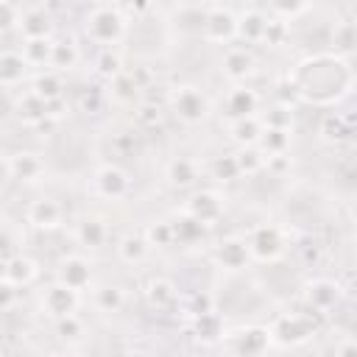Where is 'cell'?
I'll return each mask as SVG.
<instances>
[{"instance_id":"cell-5","label":"cell","mask_w":357,"mask_h":357,"mask_svg":"<svg viewBox=\"0 0 357 357\" xmlns=\"http://www.w3.org/2000/svg\"><path fill=\"white\" fill-rule=\"evenodd\" d=\"M170 109L173 114L187 123V126H198L206 120L209 114V100L206 95L198 89V86H178L173 95H170Z\"/></svg>"},{"instance_id":"cell-52","label":"cell","mask_w":357,"mask_h":357,"mask_svg":"<svg viewBox=\"0 0 357 357\" xmlns=\"http://www.w3.org/2000/svg\"><path fill=\"white\" fill-rule=\"evenodd\" d=\"M11 178V170H8V156H0V187H6V181Z\"/></svg>"},{"instance_id":"cell-20","label":"cell","mask_w":357,"mask_h":357,"mask_svg":"<svg viewBox=\"0 0 357 357\" xmlns=\"http://www.w3.org/2000/svg\"><path fill=\"white\" fill-rule=\"evenodd\" d=\"M223 73L231 78V81H245L251 73H254V56L248 47H229L223 53Z\"/></svg>"},{"instance_id":"cell-50","label":"cell","mask_w":357,"mask_h":357,"mask_svg":"<svg viewBox=\"0 0 357 357\" xmlns=\"http://www.w3.org/2000/svg\"><path fill=\"white\" fill-rule=\"evenodd\" d=\"M335 357H357V346H354V340H343V343L335 349Z\"/></svg>"},{"instance_id":"cell-13","label":"cell","mask_w":357,"mask_h":357,"mask_svg":"<svg viewBox=\"0 0 357 357\" xmlns=\"http://www.w3.org/2000/svg\"><path fill=\"white\" fill-rule=\"evenodd\" d=\"M142 293H145L148 307L156 310V312H170L178 304V290H176V284L167 276H151L145 282V290Z\"/></svg>"},{"instance_id":"cell-45","label":"cell","mask_w":357,"mask_h":357,"mask_svg":"<svg viewBox=\"0 0 357 357\" xmlns=\"http://www.w3.org/2000/svg\"><path fill=\"white\" fill-rule=\"evenodd\" d=\"M284 36H287V22H282L279 17H271V14H268L265 31H262V42H268V45H282Z\"/></svg>"},{"instance_id":"cell-23","label":"cell","mask_w":357,"mask_h":357,"mask_svg":"<svg viewBox=\"0 0 357 357\" xmlns=\"http://www.w3.org/2000/svg\"><path fill=\"white\" fill-rule=\"evenodd\" d=\"M148 254H151V245H148V240H145L142 231H128L117 243V257L126 265H139V262L148 259Z\"/></svg>"},{"instance_id":"cell-49","label":"cell","mask_w":357,"mask_h":357,"mask_svg":"<svg viewBox=\"0 0 357 357\" xmlns=\"http://www.w3.org/2000/svg\"><path fill=\"white\" fill-rule=\"evenodd\" d=\"M14 301H17V287L11 282H0V312L14 307Z\"/></svg>"},{"instance_id":"cell-53","label":"cell","mask_w":357,"mask_h":357,"mask_svg":"<svg viewBox=\"0 0 357 357\" xmlns=\"http://www.w3.org/2000/svg\"><path fill=\"white\" fill-rule=\"evenodd\" d=\"M11 245V240H8V234L0 229V257H6V248Z\"/></svg>"},{"instance_id":"cell-7","label":"cell","mask_w":357,"mask_h":357,"mask_svg":"<svg viewBox=\"0 0 357 357\" xmlns=\"http://www.w3.org/2000/svg\"><path fill=\"white\" fill-rule=\"evenodd\" d=\"M340 298H343V287L335 279H312L304 284V304L318 315H326L329 310H335Z\"/></svg>"},{"instance_id":"cell-39","label":"cell","mask_w":357,"mask_h":357,"mask_svg":"<svg viewBox=\"0 0 357 357\" xmlns=\"http://www.w3.org/2000/svg\"><path fill=\"white\" fill-rule=\"evenodd\" d=\"M332 47H335V56H340V59L351 53V47H354V22H335Z\"/></svg>"},{"instance_id":"cell-16","label":"cell","mask_w":357,"mask_h":357,"mask_svg":"<svg viewBox=\"0 0 357 357\" xmlns=\"http://www.w3.org/2000/svg\"><path fill=\"white\" fill-rule=\"evenodd\" d=\"M223 106H226V114H229L231 120L257 117V109H259V95H257L254 89H248V86H234V89L226 95Z\"/></svg>"},{"instance_id":"cell-54","label":"cell","mask_w":357,"mask_h":357,"mask_svg":"<svg viewBox=\"0 0 357 357\" xmlns=\"http://www.w3.org/2000/svg\"><path fill=\"white\" fill-rule=\"evenodd\" d=\"M123 357H153L151 351H145V349H128Z\"/></svg>"},{"instance_id":"cell-43","label":"cell","mask_w":357,"mask_h":357,"mask_svg":"<svg viewBox=\"0 0 357 357\" xmlns=\"http://www.w3.org/2000/svg\"><path fill=\"white\" fill-rule=\"evenodd\" d=\"M290 126H293V106L276 103L273 109L265 112V128H284V131H290Z\"/></svg>"},{"instance_id":"cell-40","label":"cell","mask_w":357,"mask_h":357,"mask_svg":"<svg viewBox=\"0 0 357 357\" xmlns=\"http://www.w3.org/2000/svg\"><path fill=\"white\" fill-rule=\"evenodd\" d=\"M162 117H165V112H162V106L153 103V100H145V103H139V106L134 109V123H137V128H145V131L162 126Z\"/></svg>"},{"instance_id":"cell-30","label":"cell","mask_w":357,"mask_h":357,"mask_svg":"<svg viewBox=\"0 0 357 357\" xmlns=\"http://www.w3.org/2000/svg\"><path fill=\"white\" fill-rule=\"evenodd\" d=\"M231 139L240 145V148H251L259 142L265 126L257 120V117H243V120H231Z\"/></svg>"},{"instance_id":"cell-21","label":"cell","mask_w":357,"mask_h":357,"mask_svg":"<svg viewBox=\"0 0 357 357\" xmlns=\"http://www.w3.org/2000/svg\"><path fill=\"white\" fill-rule=\"evenodd\" d=\"M170 229H173V243H181V245H195L206 237V229L204 223H198L195 218H190L187 212H178L173 220H170Z\"/></svg>"},{"instance_id":"cell-25","label":"cell","mask_w":357,"mask_h":357,"mask_svg":"<svg viewBox=\"0 0 357 357\" xmlns=\"http://www.w3.org/2000/svg\"><path fill=\"white\" fill-rule=\"evenodd\" d=\"M165 178H167L173 187L187 190V187L195 184V178H198V167H195V162L187 159V156H173V159L165 165Z\"/></svg>"},{"instance_id":"cell-6","label":"cell","mask_w":357,"mask_h":357,"mask_svg":"<svg viewBox=\"0 0 357 357\" xmlns=\"http://www.w3.org/2000/svg\"><path fill=\"white\" fill-rule=\"evenodd\" d=\"M92 187H95V192H98L100 198L120 201V198L128 195L131 181H128V173H126L120 165L106 162V165H100V167L95 170V176H92Z\"/></svg>"},{"instance_id":"cell-17","label":"cell","mask_w":357,"mask_h":357,"mask_svg":"<svg viewBox=\"0 0 357 357\" xmlns=\"http://www.w3.org/2000/svg\"><path fill=\"white\" fill-rule=\"evenodd\" d=\"M318 134L329 145H343L351 139V117H346L340 112H326L318 123Z\"/></svg>"},{"instance_id":"cell-33","label":"cell","mask_w":357,"mask_h":357,"mask_svg":"<svg viewBox=\"0 0 357 357\" xmlns=\"http://www.w3.org/2000/svg\"><path fill=\"white\" fill-rule=\"evenodd\" d=\"M192 321V335L204 343H215L223 337V324H220V315L212 310V312H204V315H195L190 318Z\"/></svg>"},{"instance_id":"cell-3","label":"cell","mask_w":357,"mask_h":357,"mask_svg":"<svg viewBox=\"0 0 357 357\" xmlns=\"http://www.w3.org/2000/svg\"><path fill=\"white\" fill-rule=\"evenodd\" d=\"M245 248H248V257L257 262H276L287 251V240L279 226L262 223L251 229V234L245 237Z\"/></svg>"},{"instance_id":"cell-14","label":"cell","mask_w":357,"mask_h":357,"mask_svg":"<svg viewBox=\"0 0 357 357\" xmlns=\"http://www.w3.org/2000/svg\"><path fill=\"white\" fill-rule=\"evenodd\" d=\"M212 259L220 265V268H226V271H240V268H245L248 265V248H245V240H240V237H223L215 248H212Z\"/></svg>"},{"instance_id":"cell-26","label":"cell","mask_w":357,"mask_h":357,"mask_svg":"<svg viewBox=\"0 0 357 357\" xmlns=\"http://www.w3.org/2000/svg\"><path fill=\"white\" fill-rule=\"evenodd\" d=\"M14 112H17L20 123H25V126H42V123L47 120V103H45V100H39L31 89H28L25 95H20V98H17Z\"/></svg>"},{"instance_id":"cell-12","label":"cell","mask_w":357,"mask_h":357,"mask_svg":"<svg viewBox=\"0 0 357 357\" xmlns=\"http://www.w3.org/2000/svg\"><path fill=\"white\" fill-rule=\"evenodd\" d=\"M78 293L75 290H70V287H64V284H59V282H53L50 287H45V293H42V310L50 315V318H67V315H75V310H78Z\"/></svg>"},{"instance_id":"cell-38","label":"cell","mask_w":357,"mask_h":357,"mask_svg":"<svg viewBox=\"0 0 357 357\" xmlns=\"http://www.w3.org/2000/svg\"><path fill=\"white\" fill-rule=\"evenodd\" d=\"M234 159H237L240 176H243V173H245V176H254V173H259V170L265 167V153H262L257 145H251V148H240V151L234 153Z\"/></svg>"},{"instance_id":"cell-36","label":"cell","mask_w":357,"mask_h":357,"mask_svg":"<svg viewBox=\"0 0 357 357\" xmlns=\"http://www.w3.org/2000/svg\"><path fill=\"white\" fill-rule=\"evenodd\" d=\"M209 173H212L215 181H223V184L240 178V167H237L234 153H220V156H215L212 165H209Z\"/></svg>"},{"instance_id":"cell-8","label":"cell","mask_w":357,"mask_h":357,"mask_svg":"<svg viewBox=\"0 0 357 357\" xmlns=\"http://www.w3.org/2000/svg\"><path fill=\"white\" fill-rule=\"evenodd\" d=\"M201 25H204V36L218 45H226L237 36V14L226 6H212Z\"/></svg>"},{"instance_id":"cell-41","label":"cell","mask_w":357,"mask_h":357,"mask_svg":"<svg viewBox=\"0 0 357 357\" xmlns=\"http://www.w3.org/2000/svg\"><path fill=\"white\" fill-rule=\"evenodd\" d=\"M142 234H145V240H148L151 248H167V245H173L170 220H153V223H148V229Z\"/></svg>"},{"instance_id":"cell-35","label":"cell","mask_w":357,"mask_h":357,"mask_svg":"<svg viewBox=\"0 0 357 357\" xmlns=\"http://www.w3.org/2000/svg\"><path fill=\"white\" fill-rule=\"evenodd\" d=\"M109 86H112V100L114 103H123V106H128V103H134L137 100V95H139V89H137V84L131 81V75H128V70H123L120 75H114L112 81H109Z\"/></svg>"},{"instance_id":"cell-27","label":"cell","mask_w":357,"mask_h":357,"mask_svg":"<svg viewBox=\"0 0 357 357\" xmlns=\"http://www.w3.org/2000/svg\"><path fill=\"white\" fill-rule=\"evenodd\" d=\"M25 73L28 64L17 50H0V86H17Z\"/></svg>"},{"instance_id":"cell-18","label":"cell","mask_w":357,"mask_h":357,"mask_svg":"<svg viewBox=\"0 0 357 357\" xmlns=\"http://www.w3.org/2000/svg\"><path fill=\"white\" fill-rule=\"evenodd\" d=\"M8 170H11V178L39 181L45 176V162L31 151H17V153L8 156Z\"/></svg>"},{"instance_id":"cell-31","label":"cell","mask_w":357,"mask_h":357,"mask_svg":"<svg viewBox=\"0 0 357 357\" xmlns=\"http://www.w3.org/2000/svg\"><path fill=\"white\" fill-rule=\"evenodd\" d=\"M257 148L265 153V159L287 156V151H290V131H284V128H265L259 142H257Z\"/></svg>"},{"instance_id":"cell-51","label":"cell","mask_w":357,"mask_h":357,"mask_svg":"<svg viewBox=\"0 0 357 357\" xmlns=\"http://www.w3.org/2000/svg\"><path fill=\"white\" fill-rule=\"evenodd\" d=\"M114 145H117L120 151H126V148H134V145H137V137H134V131H126V134H120Z\"/></svg>"},{"instance_id":"cell-37","label":"cell","mask_w":357,"mask_h":357,"mask_svg":"<svg viewBox=\"0 0 357 357\" xmlns=\"http://www.w3.org/2000/svg\"><path fill=\"white\" fill-rule=\"evenodd\" d=\"M50 47H53V39H25L22 42V59L25 64H45L50 61Z\"/></svg>"},{"instance_id":"cell-44","label":"cell","mask_w":357,"mask_h":357,"mask_svg":"<svg viewBox=\"0 0 357 357\" xmlns=\"http://www.w3.org/2000/svg\"><path fill=\"white\" fill-rule=\"evenodd\" d=\"M56 335H59L61 340H67V343L81 340V337H84V324H81V318H78V315L59 318V321H56Z\"/></svg>"},{"instance_id":"cell-19","label":"cell","mask_w":357,"mask_h":357,"mask_svg":"<svg viewBox=\"0 0 357 357\" xmlns=\"http://www.w3.org/2000/svg\"><path fill=\"white\" fill-rule=\"evenodd\" d=\"M20 33L25 39H50V17L45 8H25L20 11V22H17Z\"/></svg>"},{"instance_id":"cell-2","label":"cell","mask_w":357,"mask_h":357,"mask_svg":"<svg viewBox=\"0 0 357 357\" xmlns=\"http://www.w3.org/2000/svg\"><path fill=\"white\" fill-rule=\"evenodd\" d=\"M126 14L120 6H112V3H98L86 11V20H84V33L95 42V45H103V47H112L114 42L123 39L126 33Z\"/></svg>"},{"instance_id":"cell-9","label":"cell","mask_w":357,"mask_h":357,"mask_svg":"<svg viewBox=\"0 0 357 357\" xmlns=\"http://www.w3.org/2000/svg\"><path fill=\"white\" fill-rule=\"evenodd\" d=\"M184 212H187L190 218H195L198 223L212 226V223H218L220 215H223V198H220L215 190H198V192H192V195L187 198Z\"/></svg>"},{"instance_id":"cell-34","label":"cell","mask_w":357,"mask_h":357,"mask_svg":"<svg viewBox=\"0 0 357 357\" xmlns=\"http://www.w3.org/2000/svg\"><path fill=\"white\" fill-rule=\"evenodd\" d=\"M47 64L56 67L59 73L73 70V67L78 64V47H75L70 39H59V42H53V47H50V61H47Z\"/></svg>"},{"instance_id":"cell-55","label":"cell","mask_w":357,"mask_h":357,"mask_svg":"<svg viewBox=\"0 0 357 357\" xmlns=\"http://www.w3.org/2000/svg\"><path fill=\"white\" fill-rule=\"evenodd\" d=\"M6 271H8V259L0 257V282H8V279H6Z\"/></svg>"},{"instance_id":"cell-48","label":"cell","mask_w":357,"mask_h":357,"mask_svg":"<svg viewBox=\"0 0 357 357\" xmlns=\"http://www.w3.org/2000/svg\"><path fill=\"white\" fill-rule=\"evenodd\" d=\"M20 22V8L14 3H0V31H8Z\"/></svg>"},{"instance_id":"cell-28","label":"cell","mask_w":357,"mask_h":357,"mask_svg":"<svg viewBox=\"0 0 357 357\" xmlns=\"http://www.w3.org/2000/svg\"><path fill=\"white\" fill-rule=\"evenodd\" d=\"M31 92H33L39 100H45V103H53V100H59V98L64 95V84H61V75H59V73H53V70L36 73V78H33V84H31Z\"/></svg>"},{"instance_id":"cell-42","label":"cell","mask_w":357,"mask_h":357,"mask_svg":"<svg viewBox=\"0 0 357 357\" xmlns=\"http://www.w3.org/2000/svg\"><path fill=\"white\" fill-rule=\"evenodd\" d=\"M95 70H98V75H103V78H114V75H120L123 73V61H120V56L112 50V47H103V53L98 56V61H95Z\"/></svg>"},{"instance_id":"cell-15","label":"cell","mask_w":357,"mask_h":357,"mask_svg":"<svg viewBox=\"0 0 357 357\" xmlns=\"http://www.w3.org/2000/svg\"><path fill=\"white\" fill-rule=\"evenodd\" d=\"M25 218H28V223H31L33 229L53 231V229L61 226V206H59V201H53V198H36V201H31Z\"/></svg>"},{"instance_id":"cell-24","label":"cell","mask_w":357,"mask_h":357,"mask_svg":"<svg viewBox=\"0 0 357 357\" xmlns=\"http://www.w3.org/2000/svg\"><path fill=\"white\" fill-rule=\"evenodd\" d=\"M265 22H268V14L262 8H243L237 14V36L243 42H262Z\"/></svg>"},{"instance_id":"cell-22","label":"cell","mask_w":357,"mask_h":357,"mask_svg":"<svg viewBox=\"0 0 357 357\" xmlns=\"http://www.w3.org/2000/svg\"><path fill=\"white\" fill-rule=\"evenodd\" d=\"M106 237H109V226H106L103 218L86 215V218H81L78 226H75V240H78L81 245H86V248H100V245L106 243Z\"/></svg>"},{"instance_id":"cell-11","label":"cell","mask_w":357,"mask_h":357,"mask_svg":"<svg viewBox=\"0 0 357 357\" xmlns=\"http://www.w3.org/2000/svg\"><path fill=\"white\" fill-rule=\"evenodd\" d=\"M229 343L237 357H262L273 340H271L268 326H245V329L234 332Z\"/></svg>"},{"instance_id":"cell-1","label":"cell","mask_w":357,"mask_h":357,"mask_svg":"<svg viewBox=\"0 0 357 357\" xmlns=\"http://www.w3.org/2000/svg\"><path fill=\"white\" fill-rule=\"evenodd\" d=\"M298 100L329 106L340 98H346L354 86V73L346 59L335 53H315L296 64V70L287 75Z\"/></svg>"},{"instance_id":"cell-32","label":"cell","mask_w":357,"mask_h":357,"mask_svg":"<svg viewBox=\"0 0 357 357\" xmlns=\"http://www.w3.org/2000/svg\"><path fill=\"white\" fill-rule=\"evenodd\" d=\"M92 304H95L98 312H106V315L120 312L123 304H126L123 287H117V284H100V287L92 293Z\"/></svg>"},{"instance_id":"cell-47","label":"cell","mask_w":357,"mask_h":357,"mask_svg":"<svg viewBox=\"0 0 357 357\" xmlns=\"http://www.w3.org/2000/svg\"><path fill=\"white\" fill-rule=\"evenodd\" d=\"M78 103H81V109H84V112H92V114H95V112H100V106L106 103V95H103L100 89H89V92H84V95H81V100H78Z\"/></svg>"},{"instance_id":"cell-46","label":"cell","mask_w":357,"mask_h":357,"mask_svg":"<svg viewBox=\"0 0 357 357\" xmlns=\"http://www.w3.org/2000/svg\"><path fill=\"white\" fill-rule=\"evenodd\" d=\"M215 310V298L209 293H192L190 296V304H187V315L195 318V315H204V312H212Z\"/></svg>"},{"instance_id":"cell-4","label":"cell","mask_w":357,"mask_h":357,"mask_svg":"<svg viewBox=\"0 0 357 357\" xmlns=\"http://www.w3.org/2000/svg\"><path fill=\"white\" fill-rule=\"evenodd\" d=\"M268 332H271V340L282 346H301L315 335V324L304 312H284V315H276Z\"/></svg>"},{"instance_id":"cell-10","label":"cell","mask_w":357,"mask_h":357,"mask_svg":"<svg viewBox=\"0 0 357 357\" xmlns=\"http://www.w3.org/2000/svg\"><path fill=\"white\" fill-rule=\"evenodd\" d=\"M56 282L64 284V287H70V290H75V293H81V290H86L92 284V265L84 257L70 254V257L59 259Z\"/></svg>"},{"instance_id":"cell-29","label":"cell","mask_w":357,"mask_h":357,"mask_svg":"<svg viewBox=\"0 0 357 357\" xmlns=\"http://www.w3.org/2000/svg\"><path fill=\"white\" fill-rule=\"evenodd\" d=\"M39 276V265L31 259V257H25V254H17V257H8V271H6V279L14 284V287H25V284H31L33 279Z\"/></svg>"}]
</instances>
